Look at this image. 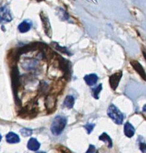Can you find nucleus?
I'll return each instance as SVG.
<instances>
[{
	"label": "nucleus",
	"mask_w": 146,
	"mask_h": 153,
	"mask_svg": "<svg viewBox=\"0 0 146 153\" xmlns=\"http://www.w3.org/2000/svg\"><path fill=\"white\" fill-rule=\"evenodd\" d=\"M67 123L66 117L58 115L55 117L51 126V132L54 135H59L62 133L63 129L65 128Z\"/></svg>",
	"instance_id": "obj_1"
},
{
	"label": "nucleus",
	"mask_w": 146,
	"mask_h": 153,
	"mask_svg": "<svg viewBox=\"0 0 146 153\" xmlns=\"http://www.w3.org/2000/svg\"><path fill=\"white\" fill-rule=\"evenodd\" d=\"M107 114L115 123L121 125L124 121V115L115 105H111L107 109Z\"/></svg>",
	"instance_id": "obj_2"
},
{
	"label": "nucleus",
	"mask_w": 146,
	"mask_h": 153,
	"mask_svg": "<svg viewBox=\"0 0 146 153\" xmlns=\"http://www.w3.org/2000/svg\"><path fill=\"white\" fill-rule=\"evenodd\" d=\"M38 113V110L36 107L34 103L28 105L21 111L20 117L23 118H33Z\"/></svg>",
	"instance_id": "obj_3"
},
{
	"label": "nucleus",
	"mask_w": 146,
	"mask_h": 153,
	"mask_svg": "<svg viewBox=\"0 0 146 153\" xmlns=\"http://www.w3.org/2000/svg\"><path fill=\"white\" fill-rule=\"evenodd\" d=\"M12 20L10 9L7 6L0 7V23H9Z\"/></svg>",
	"instance_id": "obj_4"
},
{
	"label": "nucleus",
	"mask_w": 146,
	"mask_h": 153,
	"mask_svg": "<svg viewBox=\"0 0 146 153\" xmlns=\"http://www.w3.org/2000/svg\"><path fill=\"white\" fill-rule=\"evenodd\" d=\"M56 96L54 94H49L46 97L45 100V106L48 111H54L56 106Z\"/></svg>",
	"instance_id": "obj_5"
},
{
	"label": "nucleus",
	"mask_w": 146,
	"mask_h": 153,
	"mask_svg": "<svg viewBox=\"0 0 146 153\" xmlns=\"http://www.w3.org/2000/svg\"><path fill=\"white\" fill-rule=\"evenodd\" d=\"M40 17L42 21V25L43 29H44V31L45 34L49 36V37H51V25L50 23H49V20L48 17L46 16V15L42 12L40 13Z\"/></svg>",
	"instance_id": "obj_6"
},
{
	"label": "nucleus",
	"mask_w": 146,
	"mask_h": 153,
	"mask_svg": "<svg viewBox=\"0 0 146 153\" xmlns=\"http://www.w3.org/2000/svg\"><path fill=\"white\" fill-rule=\"evenodd\" d=\"M122 77V72H117L110 76V87L113 90H115L118 87L119 81Z\"/></svg>",
	"instance_id": "obj_7"
},
{
	"label": "nucleus",
	"mask_w": 146,
	"mask_h": 153,
	"mask_svg": "<svg viewBox=\"0 0 146 153\" xmlns=\"http://www.w3.org/2000/svg\"><path fill=\"white\" fill-rule=\"evenodd\" d=\"M131 64L132 65L133 68L136 70V71L138 73V74L141 76V77L146 81V73L145 72V70L143 68V67L141 65L138 61L133 60L131 61Z\"/></svg>",
	"instance_id": "obj_8"
},
{
	"label": "nucleus",
	"mask_w": 146,
	"mask_h": 153,
	"mask_svg": "<svg viewBox=\"0 0 146 153\" xmlns=\"http://www.w3.org/2000/svg\"><path fill=\"white\" fill-rule=\"evenodd\" d=\"M38 62L34 59H25L23 61L22 67L25 70L32 71L34 70L37 67Z\"/></svg>",
	"instance_id": "obj_9"
},
{
	"label": "nucleus",
	"mask_w": 146,
	"mask_h": 153,
	"mask_svg": "<svg viewBox=\"0 0 146 153\" xmlns=\"http://www.w3.org/2000/svg\"><path fill=\"white\" fill-rule=\"evenodd\" d=\"M98 80V76L95 74H89L84 76V81L89 86H93V85L97 83Z\"/></svg>",
	"instance_id": "obj_10"
},
{
	"label": "nucleus",
	"mask_w": 146,
	"mask_h": 153,
	"mask_svg": "<svg viewBox=\"0 0 146 153\" xmlns=\"http://www.w3.org/2000/svg\"><path fill=\"white\" fill-rule=\"evenodd\" d=\"M40 144L36 139L31 138L28 143V148L32 151H36L39 149Z\"/></svg>",
	"instance_id": "obj_11"
},
{
	"label": "nucleus",
	"mask_w": 146,
	"mask_h": 153,
	"mask_svg": "<svg viewBox=\"0 0 146 153\" xmlns=\"http://www.w3.org/2000/svg\"><path fill=\"white\" fill-rule=\"evenodd\" d=\"M32 25V23L29 20H25L23 22H22L18 26V29L19 32L23 33L28 32L31 29Z\"/></svg>",
	"instance_id": "obj_12"
},
{
	"label": "nucleus",
	"mask_w": 146,
	"mask_h": 153,
	"mask_svg": "<svg viewBox=\"0 0 146 153\" xmlns=\"http://www.w3.org/2000/svg\"><path fill=\"white\" fill-rule=\"evenodd\" d=\"M124 133L125 136L131 138L135 134V128L130 123H126L124 125Z\"/></svg>",
	"instance_id": "obj_13"
},
{
	"label": "nucleus",
	"mask_w": 146,
	"mask_h": 153,
	"mask_svg": "<svg viewBox=\"0 0 146 153\" xmlns=\"http://www.w3.org/2000/svg\"><path fill=\"white\" fill-rule=\"evenodd\" d=\"M6 141L8 143L14 144L18 143L20 141V139L18 135L13 132H10L6 135Z\"/></svg>",
	"instance_id": "obj_14"
},
{
	"label": "nucleus",
	"mask_w": 146,
	"mask_h": 153,
	"mask_svg": "<svg viewBox=\"0 0 146 153\" xmlns=\"http://www.w3.org/2000/svg\"><path fill=\"white\" fill-rule=\"evenodd\" d=\"M99 139L101 141H103V142H104L106 144H107V146L109 147V148H112V147L113 146L112 140L111 139V138L110 137L109 135L106 134V132H104L103 134L100 135V137H99Z\"/></svg>",
	"instance_id": "obj_15"
},
{
	"label": "nucleus",
	"mask_w": 146,
	"mask_h": 153,
	"mask_svg": "<svg viewBox=\"0 0 146 153\" xmlns=\"http://www.w3.org/2000/svg\"><path fill=\"white\" fill-rule=\"evenodd\" d=\"M74 102L75 99L74 98V97L72 95H68L66 97L65 100H64L63 105L68 108H72L74 107Z\"/></svg>",
	"instance_id": "obj_16"
},
{
	"label": "nucleus",
	"mask_w": 146,
	"mask_h": 153,
	"mask_svg": "<svg viewBox=\"0 0 146 153\" xmlns=\"http://www.w3.org/2000/svg\"><path fill=\"white\" fill-rule=\"evenodd\" d=\"M51 44H52V45L54 46V48L55 49H57V51H59L60 52L62 53L66 54L68 55H70V53L66 48H64V47H61L59 44H57L56 43H52Z\"/></svg>",
	"instance_id": "obj_17"
},
{
	"label": "nucleus",
	"mask_w": 146,
	"mask_h": 153,
	"mask_svg": "<svg viewBox=\"0 0 146 153\" xmlns=\"http://www.w3.org/2000/svg\"><path fill=\"white\" fill-rule=\"evenodd\" d=\"M57 13H58V16L60 17V18L62 20H63V21L68 20L69 17L68 13H67L64 10H62V9H60L59 11H57Z\"/></svg>",
	"instance_id": "obj_18"
},
{
	"label": "nucleus",
	"mask_w": 146,
	"mask_h": 153,
	"mask_svg": "<svg viewBox=\"0 0 146 153\" xmlns=\"http://www.w3.org/2000/svg\"><path fill=\"white\" fill-rule=\"evenodd\" d=\"M102 90V84H100L97 87H95L92 89V95L93 97L96 99H99V94Z\"/></svg>",
	"instance_id": "obj_19"
},
{
	"label": "nucleus",
	"mask_w": 146,
	"mask_h": 153,
	"mask_svg": "<svg viewBox=\"0 0 146 153\" xmlns=\"http://www.w3.org/2000/svg\"><path fill=\"white\" fill-rule=\"evenodd\" d=\"M21 134L23 137H27L29 136H31L32 132H33V131L31 130V129H29V128H23L21 130Z\"/></svg>",
	"instance_id": "obj_20"
},
{
	"label": "nucleus",
	"mask_w": 146,
	"mask_h": 153,
	"mask_svg": "<svg viewBox=\"0 0 146 153\" xmlns=\"http://www.w3.org/2000/svg\"><path fill=\"white\" fill-rule=\"evenodd\" d=\"M56 149L61 153H72L70 150H69L68 148H66V146H63L62 145L57 146Z\"/></svg>",
	"instance_id": "obj_21"
},
{
	"label": "nucleus",
	"mask_w": 146,
	"mask_h": 153,
	"mask_svg": "<svg viewBox=\"0 0 146 153\" xmlns=\"http://www.w3.org/2000/svg\"><path fill=\"white\" fill-rule=\"evenodd\" d=\"M94 126H95L94 124H87L85 126V128H86V129L87 130V133L88 134L91 133L93 128H94Z\"/></svg>",
	"instance_id": "obj_22"
},
{
	"label": "nucleus",
	"mask_w": 146,
	"mask_h": 153,
	"mask_svg": "<svg viewBox=\"0 0 146 153\" xmlns=\"http://www.w3.org/2000/svg\"><path fill=\"white\" fill-rule=\"evenodd\" d=\"M139 149L143 153H146V143H139Z\"/></svg>",
	"instance_id": "obj_23"
},
{
	"label": "nucleus",
	"mask_w": 146,
	"mask_h": 153,
	"mask_svg": "<svg viewBox=\"0 0 146 153\" xmlns=\"http://www.w3.org/2000/svg\"><path fill=\"white\" fill-rule=\"evenodd\" d=\"M96 151L95 146L93 145H89L88 150H87L86 153H95Z\"/></svg>",
	"instance_id": "obj_24"
},
{
	"label": "nucleus",
	"mask_w": 146,
	"mask_h": 153,
	"mask_svg": "<svg viewBox=\"0 0 146 153\" xmlns=\"http://www.w3.org/2000/svg\"><path fill=\"white\" fill-rule=\"evenodd\" d=\"M143 111H144V112H145V113H146V105L144 107V108H143Z\"/></svg>",
	"instance_id": "obj_25"
},
{
	"label": "nucleus",
	"mask_w": 146,
	"mask_h": 153,
	"mask_svg": "<svg viewBox=\"0 0 146 153\" xmlns=\"http://www.w3.org/2000/svg\"><path fill=\"white\" fill-rule=\"evenodd\" d=\"M144 57H145V59H146V53L145 52H144Z\"/></svg>",
	"instance_id": "obj_26"
},
{
	"label": "nucleus",
	"mask_w": 146,
	"mask_h": 153,
	"mask_svg": "<svg viewBox=\"0 0 146 153\" xmlns=\"http://www.w3.org/2000/svg\"><path fill=\"white\" fill-rule=\"evenodd\" d=\"M1 138H2V137H1V134H0V141H1Z\"/></svg>",
	"instance_id": "obj_27"
},
{
	"label": "nucleus",
	"mask_w": 146,
	"mask_h": 153,
	"mask_svg": "<svg viewBox=\"0 0 146 153\" xmlns=\"http://www.w3.org/2000/svg\"><path fill=\"white\" fill-rule=\"evenodd\" d=\"M37 153H45V152H37Z\"/></svg>",
	"instance_id": "obj_28"
},
{
	"label": "nucleus",
	"mask_w": 146,
	"mask_h": 153,
	"mask_svg": "<svg viewBox=\"0 0 146 153\" xmlns=\"http://www.w3.org/2000/svg\"><path fill=\"white\" fill-rule=\"evenodd\" d=\"M1 2H2V1H1V0H0V5H1Z\"/></svg>",
	"instance_id": "obj_29"
}]
</instances>
